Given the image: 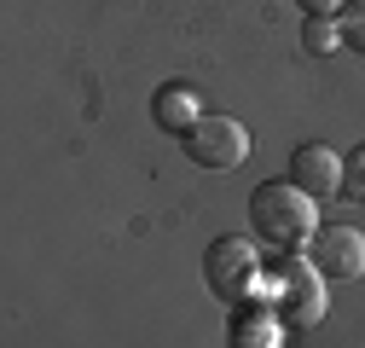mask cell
<instances>
[{"instance_id": "9c48e42d", "label": "cell", "mask_w": 365, "mask_h": 348, "mask_svg": "<svg viewBox=\"0 0 365 348\" xmlns=\"http://www.w3.org/2000/svg\"><path fill=\"white\" fill-rule=\"evenodd\" d=\"M302 47L319 53V58L336 53V47H342V24H336V18H307V24H302Z\"/></svg>"}, {"instance_id": "7a4b0ae2", "label": "cell", "mask_w": 365, "mask_h": 348, "mask_svg": "<svg viewBox=\"0 0 365 348\" xmlns=\"http://www.w3.org/2000/svg\"><path fill=\"white\" fill-rule=\"evenodd\" d=\"M267 302L290 325H319L325 319V273L313 267V255H302V250L272 255L267 261Z\"/></svg>"}, {"instance_id": "5b68a950", "label": "cell", "mask_w": 365, "mask_h": 348, "mask_svg": "<svg viewBox=\"0 0 365 348\" xmlns=\"http://www.w3.org/2000/svg\"><path fill=\"white\" fill-rule=\"evenodd\" d=\"M307 255H313V267L325 279H359L365 273V238H359V227H342V221L319 227Z\"/></svg>"}, {"instance_id": "30bf717a", "label": "cell", "mask_w": 365, "mask_h": 348, "mask_svg": "<svg viewBox=\"0 0 365 348\" xmlns=\"http://www.w3.org/2000/svg\"><path fill=\"white\" fill-rule=\"evenodd\" d=\"M336 24H342V47L365 53V0H348V6L336 12Z\"/></svg>"}, {"instance_id": "8992f818", "label": "cell", "mask_w": 365, "mask_h": 348, "mask_svg": "<svg viewBox=\"0 0 365 348\" xmlns=\"http://www.w3.org/2000/svg\"><path fill=\"white\" fill-rule=\"evenodd\" d=\"M226 342H232V348H284V325H279V308H272L267 296L232 302V325H226Z\"/></svg>"}, {"instance_id": "3957f363", "label": "cell", "mask_w": 365, "mask_h": 348, "mask_svg": "<svg viewBox=\"0 0 365 348\" xmlns=\"http://www.w3.org/2000/svg\"><path fill=\"white\" fill-rule=\"evenodd\" d=\"M203 279L220 302H250L267 296V261L255 255L250 238H215L203 250Z\"/></svg>"}, {"instance_id": "7c38bea8", "label": "cell", "mask_w": 365, "mask_h": 348, "mask_svg": "<svg viewBox=\"0 0 365 348\" xmlns=\"http://www.w3.org/2000/svg\"><path fill=\"white\" fill-rule=\"evenodd\" d=\"M296 6H302L307 18H336V12L348 6V0H296Z\"/></svg>"}, {"instance_id": "6da1fadb", "label": "cell", "mask_w": 365, "mask_h": 348, "mask_svg": "<svg viewBox=\"0 0 365 348\" xmlns=\"http://www.w3.org/2000/svg\"><path fill=\"white\" fill-rule=\"evenodd\" d=\"M250 221L272 250H302L319 232V198L302 192L296 180H267L250 198Z\"/></svg>"}, {"instance_id": "8fae6325", "label": "cell", "mask_w": 365, "mask_h": 348, "mask_svg": "<svg viewBox=\"0 0 365 348\" xmlns=\"http://www.w3.org/2000/svg\"><path fill=\"white\" fill-rule=\"evenodd\" d=\"M342 198L365 203V145H354V151L342 157Z\"/></svg>"}, {"instance_id": "52a82bcc", "label": "cell", "mask_w": 365, "mask_h": 348, "mask_svg": "<svg viewBox=\"0 0 365 348\" xmlns=\"http://www.w3.org/2000/svg\"><path fill=\"white\" fill-rule=\"evenodd\" d=\"M290 180L313 198H331V192H342V157L331 145H302L290 157Z\"/></svg>"}, {"instance_id": "ba28073f", "label": "cell", "mask_w": 365, "mask_h": 348, "mask_svg": "<svg viewBox=\"0 0 365 348\" xmlns=\"http://www.w3.org/2000/svg\"><path fill=\"white\" fill-rule=\"evenodd\" d=\"M151 116H157V128H168V134H186L203 111H197V93L186 81H163L157 99H151Z\"/></svg>"}, {"instance_id": "277c9868", "label": "cell", "mask_w": 365, "mask_h": 348, "mask_svg": "<svg viewBox=\"0 0 365 348\" xmlns=\"http://www.w3.org/2000/svg\"><path fill=\"white\" fill-rule=\"evenodd\" d=\"M180 140H186V157H192L197 168H215V174L238 168V163L250 157V128H244L238 116H197Z\"/></svg>"}]
</instances>
